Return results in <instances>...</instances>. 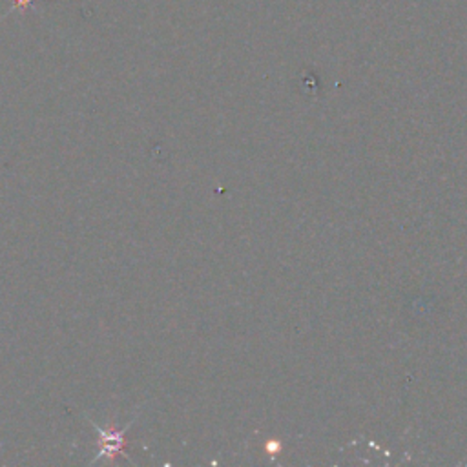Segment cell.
I'll return each instance as SVG.
<instances>
[{"label": "cell", "instance_id": "1", "mask_svg": "<svg viewBox=\"0 0 467 467\" xmlns=\"http://www.w3.org/2000/svg\"><path fill=\"white\" fill-rule=\"evenodd\" d=\"M35 0H13V6L17 10H26V8H32Z\"/></svg>", "mask_w": 467, "mask_h": 467}]
</instances>
